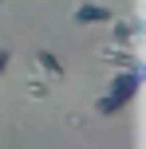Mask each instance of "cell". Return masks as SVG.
<instances>
[{"label":"cell","instance_id":"1","mask_svg":"<svg viewBox=\"0 0 146 149\" xmlns=\"http://www.w3.org/2000/svg\"><path fill=\"white\" fill-rule=\"evenodd\" d=\"M138 86H142V63L138 67H123V74L111 79V98H118V102L126 106L134 94H138Z\"/></svg>","mask_w":146,"mask_h":149},{"label":"cell","instance_id":"2","mask_svg":"<svg viewBox=\"0 0 146 149\" xmlns=\"http://www.w3.org/2000/svg\"><path fill=\"white\" fill-rule=\"evenodd\" d=\"M111 20H115V16L103 4H79L75 8V24H111Z\"/></svg>","mask_w":146,"mask_h":149},{"label":"cell","instance_id":"3","mask_svg":"<svg viewBox=\"0 0 146 149\" xmlns=\"http://www.w3.org/2000/svg\"><path fill=\"white\" fill-rule=\"evenodd\" d=\"M36 63H39V71H47L51 79H63V63L55 59L51 51H36Z\"/></svg>","mask_w":146,"mask_h":149},{"label":"cell","instance_id":"4","mask_svg":"<svg viewBox=\"0 0 146 149\" xmlns=\"http://www.w3.org/2000/svg\"><path fill=\"white\" fill-rule=\"evenodd\" d=\"M99 55H103V59H115L118 67H138V59H134L130 51H123V47H115V43H111V47H103Z\"/></svg>","mask_w":146,"mask_h":149},{"label":"cell","instance_id":"5","mask_svg":"<svg viewBox=\"0 0 146 149\" xmlns=\"http://www.w3.org/2000/svg\"><path fill=\"white\" fill-rule=\"evenodd\" d=\"M138 31H142V24H115V31H111V36H115L118 39V43H134V36H138Z\"/></svg>","mask_w":146,"mask_h":149},{"label":"cell","instance_id":"6","mask_svg":"<svg viewBox=\"0 0 146 149\" xmlns=\"http://www.w3.org/2000/svg\"><path fill=\"white\" fill-rule=\"evenodd\" d=\"M95 110H99V114H118V110H123V102H118V98H111V94H103L99 102H95Z\"/></svg>","mask_w":146,"mask_h":149},{"label":"cell","instance_id":"7","mask_svg":"<svg viewBox=\"0 0 146 149\" xmlns=\"http://www.w3.org/2000/svg\"><path fill=\"white\" fill-rule=\"evenodd\" d=\"M28 94H32V98H47V86H39V82H28Z\"/></svg>","mask_w":146,"mask_h":149},{"label":"cell","instance_id":"8","mask_svg":"<svg viewBox=\"0 0 146 149\" xmlns=\"http://www.w3.org/2000/svg\"><path fill=\"white\" fill-rule=\"evenodd\" d=\"M8 63H12V51H4V47H0V74L8 71Z\"/></svg>","mask_w":146,"mask_h":149},{"label":"cell","instance_id":"9","mask_svg":"<svg viewBox=\"0 0 146 149\" xmlns=\"http://www.w3.org/2000/svg\"><path fill=\"white\" fill-rule=\"evenodd\" d=\"M0 4H4V0H0Z\"/></svg>","mask_w":146,"mask_h":149}]
</instances>
